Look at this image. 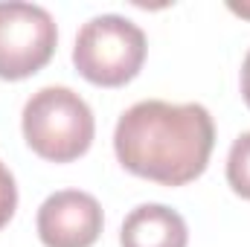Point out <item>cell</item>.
<instances>
[{
  "mask_svg": "<svg viewBox=\"0 0 250 247\" xmlns=\"http://www.w3.org/2000/svg\"><path fill=\"white\" fill-rule=\"evenodd\" d=\"M15 206H18V186H15V178L12 172L3 166L0 160V230L9 224V218L15 215Z\"/></svg>",
  "mask_w": 250,
  "mask_h": 247,
  "instance_id": "8",
  "label": "cell"
},
{
  "mask_svg": "<svg viewBox=\"0 0 250 247\" xmlns=\"http://www.w3.org/2000/svg\"><path fill=\"white\" fill-rule=\"evenodd\" d=\"M215 145V125L204 105L137 102L114 131V151L131 175L163 186H184L204 175Z\"/></svg>",
  "mask_w": 250,
  "mask_h": 247,
  "instance_id": "1",
  "label": "cell"
},
{
  "mask_svg": "<svg viewBox=\"0 0 250 247\" xmlns=\"http://www.w3.org/2000/svg\"><path fill=\"white\" fill-rule=\"evenodd\" d=\"M102 206L79 189L53 192L38 209V236L44 247H90L102 233Z\"/></svg>",
  "mask_w": 250,
  "mask_h": 247,
  "instance_id": "5",
  "label": "cell"
},
{
  "mask_svg": "<svg viewBox=\"0 0 250 247\" xmlns=\"http://www.w3.org/2000/svg\"><path fill=\"white\" fill-rule=\"evenodd\" d=\"M146 50V35L134 21L123 15H96L76 35L73 64L90 84L123 87L140 73Z\"/></svg>",
  "mask_w": 250,
  "mask_h": 247,
  "instance_id": "3",
  "label": "cell"
},
{
  "mask_svg": "<svg viewBox=\"0 0 250 247\" xmlns=\"http://www.w3.org/2000/svg\"><path fill=\"white\" fill-rule=\"evenodd\" d=\"M227 184L236 195L250 201V131L242 134L227 154Z\"/></svg>",
  "mask_w": 250,
  "mask_h": 247,
  "instance_id": "7",
  "label": "cell"
},
{
  "mask_svg": "<svg viewBox=\"0 0 250 247\" xmlns=\"http://www.w3.org/2000/svg\"><path fill=\"white\" fill-rule=\"evenodd\" d=\"M230 12H236L242 18H250V3H230Z\"/></svg>",
  "mask_w": 250,
  "mask_h": 247,
  "instance_id": "10",
  "label": "cell"
},
{
  "mask_svg": "<svg viewBox=\"0 0 250 247\" xmlns=\"http://www.w3.org/2000/svg\"><path fill=\"white\" fill-rule=\"evenodd\" d=\"M189 230L181 212L163 204H140L123 221V247H187Z\"/></svg>",
  "mask_w": 250,
  "mask_h": 247,
  "instance_id": "6",
  "label": "cell"
},
{
  "mask_svg": "<svg viewBox=\"0 0 250 247\" xmlns=\"http://www.w3.org/2000/svg\"><path fill=\"white\" fill-rule=\"evenodd\" d=\"M21 125L26 145L50 163H70L82 157L96 134L90 105L76 90L56 84L29 96Z\"/></svg>",
  "mask_w": 250,
  "mask_h": 247,
  "instance_id": "2",
  "label": "cell"
},
{
  "mask_svg": "<svg viewBox=\"0 0 250 247\" xmlns=\"http://www.w3.org/2000/svg\"><path fill=\"white\" fill-rule=\"evenodd\" d=\"M242 96L250 108V53L245 56V64H242Z\"/></svg>",
  "mask_w": 250,
  "mask_h": 247,
  "instance_id": "9",
  "label": "cell"
},
{
  "mask_svg": "<svg viewBox=\"0 0 250 247\" xmlns=\"http://www.w3.org/2000/svg\"><path fill=\"white\" fill-rule=\"evenodd\" d=\"M59 29L44 6L6 0L0 3V79L21 82L53 59Z\"/></svg>",
  "mask_w": 250,
  "mask_h": 247,
  "instance_id": "4",
  "label": "cell"
}]
</instances>
